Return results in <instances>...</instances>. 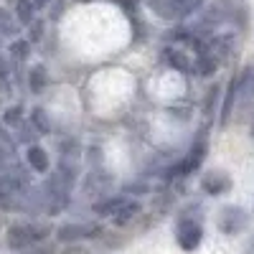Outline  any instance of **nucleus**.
<instances>
[{"label": "nucleus", "instance_id": "8", "mask_svg": "<svg viewBox=\"0 0 254 254\" xmlns=\"http://www.w3.org/2000/svg\"><path fill=\"white\" fill-rule=\"evenodd\" d=\"M97 234V226H89V224H66L59 229V239L64 242H74V239H87V237H94Z\"/></svg>", "mask_w": 254, "mask_h": 254}, {"label": "nucleus", "instance_id": "18", "mask_svg": "<svg viewBox=\"0 0 254 254\" xmlns=\"http://www.w3.org/2000/svg\"><path fill=\"white\" fill-rule=\"evenodd\" d=\"M26 51H28V44H26V41H15V44L10 46L13 59H26Z\"/></svg>", "mask_w": 254, "mask_h": 254}, {"label": "nucleus", "instance_id": "19", "mask_svg": "<svg viewBox=\"0 0 254 254\" xmlns=\"http://www.w3.org/2000/svg\"><path fill=\"white\" fill-rule=\"evenodd\" d=\"M5 122H8V125H18V122H20V110H18V107H15V110H8V112H5Z\"/></svg>", "mask_w": 254, "mask_h": 254}, {"label": "nucleus", "instance_id": "20", "mask_svg": "<svg viewBox=\"0 0 254 254\" xmlns=\"http://www.w3.org/2000/svg\"><path fill=\"white\" fill-rule=\"evenodd\" d=\"M244 254H254V237L247 239V244H244Z\"/></svg>", "mask_w": 254, "mask_h": 254}, {"label": "nucleus", "instance_id": "5", "mask_svg": "<svg viewBox=\"0 0 254 254\" xmlns=\"http://www.w3.org/2000/svg\"><path fill=\"white\" fill-rule=\"evenodd\" d=\"M176 239H178L181 249H186V252L198 249V244L203 239L201 221H196V219H181L178 226H176Z\"/></svg>", "mask_w": 254, "mask_h": 254}, {"label": "nucleus", "instance_id": "6", "mask_svg": "<svg viewBox=\"0 0 254 254\" xmlns=\"http://www.w3.org/2000/svg\"><path fill=\"white\" fill-rule=\"evenodd\" d=\"M247 226V214H244V208L239 206H226L221 211V216H219V229L224 231V234H239V231Z\"/></svg>", "mask_w": 254, "mask_h": 254}, {"label": "nucleus", "instance_id": "14", "mask_svg": "<svg viewBox=\"0 0 254 254\" xmlns=\"http://www.w3.org/2000/svg\"><path fill=\"white\" fill-rule=\"evenodd\" d=\"M18 20L20 23H31L36 13V0H18Z\"/></svg>", "mask_w": 254, "mask_h": 254}, {"label": "nucleus", "instance_id": "12", "mask_svg": "<svg viewBox=\"0 0 254 254\" xmlns=\"http://www.w3.org/2000/svg\"><path fill=\"white\" fill-rule=\"evenodd\" d=\"M165 61L171 64L173 69L183 71V74H188V71H190V61H188V56H186L181 49H165Z\"/></svg>", "mask_w": 254, "mask_h": 254}, {"label": "nucleus", "instance_id": "1", "mask_svg": "<svg viewBox=\"0 0 254 254\" xmlns=\"http://www.w3.org/2000/svg\"><path fill=\"white\" fill-rule=\"evenodd\" d=\"M206 0H150V5L158 15L168 18V20H181L201 10V5Z\"/></svg>", "mask_w": 254, "mask_h": 254}, {"label": "nucleus", "instance_id": "11", "mask_svg": "<svg viewBox=\"0 0 254 254\" xmlns=\"http://www.w3.org/2000/svg\"><path fill=\"white\" fill-rule=\"evenodd\" d=\"M26 160L28 165L33 168V171L38 173H46L49 171V155L44 147H38V145H28V150H26Z\"/></svg>", "mask_w": 254, "mask_h": 254}, {"label": "nucleus", "instance_id": "16", "mask_svg": "<svg viewBox=\"0 0 254 254\" xmlns=\"http://www.w3.org/2000/svg\"><path fill=\"white\" fill-rule=\"evenodd\" d=\"M0 26H3V33H8V36H15L18 33L15 23H13V20H8V13L5 10H0Z\"/></svg>", "mask_w": 254, "mask_h": 254}, {"label": "nucleus", "instance_id": "4", "mask_svg": "<svg viewBox=\"0 0 254 254\" xmlns=\"http://www.w3.org/2000/svg\"><path fill=\"white\" fill-rule=\"evenodd\" d=\"M137 211H140V203H137V201H130V198H125V196H115V198H110V201L99 203V214L110 216V219L117 221V224L130 221V219L137 214Z\"/></svg>", "mask_w": 254, "mask_h": 254}, {"label": "nucleus", "instance_id": "15", "mask_svg": "<svg viewBox=\"0 0 254 254\" xmlns=\"http://www.w3.org/2000/svg\"><path fill=\"white\" fill-rule=\"evenodd\" d=\"M31 89L33 92H41L44 89V81H46V71H44V66H36L33 71H31Z\"/></svg>", "mask_w": 254, "mask_h": 254}, {"label": "nucleus", "instance_id": "2", "mask_svg": "<svg viewBox=\"0 0 254 254\" xmlns=\"http://www.w3.org/2000/svg\"><path fill=\"white\" fill-rule=\"evenodd\" d=\"M26 196H28V188L18 176H5L0 181V208L5 211L20 208L26 203Z\"/></svg>", "mask_w": 254, "mask_h": 254}, {"label": "nucleus", "instance_id": "13", "mask_svg": "<svg viewBox=\"0 0 254 254\" xmlns=\"http://www.w3.org/2000/svg\"><path fill=\"white\" fill-rule=\"evenodd\" d=\"M196 71H198L201 76L214 74V71H216V59L211 56L208 51H198V56H196Z\"/></svg>", "mask_w": 254, "mask_h": 254}, {"label": "nucleus", "instance_id": "9", "mask_svg": "<svg viewBox=\"0 0 254 254\" xmlns=\"http://www.w3.org/2000/svg\"><path fill=\"white\" fill-rule=\"evenodd\" d=\"M229 186H231V183H229V178H226L224 173H206L203 181H201V188L206 190V193H211V196L226 193Z\"/></svg>", "mask_w": 254, "mask_h": 254}, {"label": "nucleus", "instance_id": "7", "mask_svg": "<svg viewBox=\"0 0 254 254\" xmlns=\"http://www.w3.org/2000/svg\"><path fill=\"white\" fill-rule=\"evenodd\" d=\"M203 158H206V145L198 142V145L190 147V153L183 158V163L176 165V173H173V176H188V173H193L196 168L203 163Z\"/></svg>", "mask_w": 254, "mask_h": 254}, {"label": "nucleus", "instance_id": "17", "mask_svg": "<svg viewBox=\"0 0 254 254\" xmlns=\"http://www.w3.org/2000/svg\"><path fill=\"white\" fill-rule=\"evenodd\" d=\"M31 120L41 127V132H46V130H49V120H46L44 110H33V112H31Z\"/></svg>", "mask_w": 254, "mask_h": 254}, {"label": "nucleus", "instance_id": "21", "mask_svg": "<svg viewBox=\"0 0 254 254\" xmlns=\"http://www.w3.org/2000/svg\"><path fill=\"white\" fill-rule=\"evenodd\" d=\"M0 165H3V153H0Z\"/></svg>", "mask_w": 254, "mask_h": 254}, {"label": "nucleus", "instance_id": "10", "mask_svg": "<svg viewBox=\"0 0 254 254\" xmlns=\"http://www.w3.org/2000/svg\"><path fill=\"white\" fill-rule=\"evenodd\" d=\"M254 99V66L244 69V74L237 81V102H252Z\"/></svg>", "mask_w": 254, "mask_h": 254}, {"label": "nucleus", "instance_id": "3", "mask_svg": "<svg viewBox=\"0 0 254 254\" xmlns=\"http://www.w3.org/2000/svg\"><path fill=\"white\" fill-rule=\"evenodd\" d=\"M44 237H46L44 226H38V224H15L8 231V244L13 249H26V247H33L38 242H44Z\"/></svg>", "mask_w": 254, "mask_h": 254}]
</instances>
